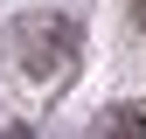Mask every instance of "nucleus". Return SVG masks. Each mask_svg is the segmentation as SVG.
I'll return each mask as SVG.
<instances>
[{
    "mask_svg": "<svg viewBox=\"0 0 146 139\" xmlns=\"http://www.w3.org/2000/svg\"><path fill=\"white\" fill-rule=\"evenodd\" d=\"M7 56L21 63L35 83H63L70 70H77V28H70L63 14H21V21L7 28Z\"/></svg>",
    "mask_w": 146,
    "mask_h": 139,
    "instance_id": "obj_1",
    "label": "nucleus"
},
{
    "mask_svg": "<svg viewBox=\"0 0 146 139\" xmlns=\"http://www.w3.org/2000/svg\"><path fill=\"white\" fill-rule=\"evenodd\" d=\"M98 139H146V104H111L98 118Z\"/></svg>",
    "mask_w": 146,
    "mask_h": 139,
    "instance_id": "obj_2",
    "label": "nucleus"
},
{
    "mask_svg": "<svg viewBox=\"0 0 146 139\" xmlns=\"http://www.w3.org/2000/svg\"><path fill=\"white\" fill-rule=\"evenodd\" d=\"M132 28H139V35H146V0H132Z\"/></svg>",
    "mask_w": 146,
    "mask_h": 139,
    "instance_id": "obj_3",
    "label": "nucleus"
},
{
    "mask_svg": "<svg viewBox=\"0 0 146 139\" xmlns=\"http://www.w3.org/2000/svg\"><path fill=\"white\" fill-rule=\"evenodd\" d=\"M0 139H28V132H21V125H14V132H0Z\"/></svg>",
    "mask_w": 146,
    "mask_h": 139,
    "instance_id": "obj_4",
    "label": "nucleus"
}]
</instances>
